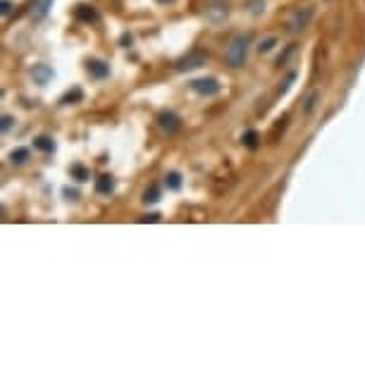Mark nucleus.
Masks as SVG:
<instances>
[{
    "label": "nucleus",
    "mask_w": 365,
    "mask_h": 365,
    "mask_svg": "<svg viewBox=\"0 0 365 365\" xmlns=\"http://www.w3.org/2000/svg\"><path fill=\"white\" fill-rule=\"evenodd\" d=\"M138 222H160V215L158 212H151V215H143Z\"/></svg>",
    "instance_id": "25"
},
{
    "label": "nucleus",
    "mask_w": 365,
    "mask_h": 365,
    "mask_svg": "<svg viewBox=\"0 0 365 365\" xmlns=\"http://www.w3.org/2000/svg\"><path fill=\"white\" fill-rule=\"evenodd\" d=\"M318 98H320V91H311V93H308V98L303 101V110H306V112H313V108H315Z\"/></svg>",
    "instance_id": "19"
},
{
    "label": "nucleus",
    "mask_w": 365,
    "mask_h": 365,
    "mask_svg": "<svg viewBox=\"0 0 365 365\" xmlns=\"http://www.w3.org/2000/svg\"><path fill=\"white\" fill-rule=\"evenodd\" d=\"M156 3H160V5H167V3H174V0H156Z\"/></svg>",
    "instance_id": "28"
},
{
    "label": "nucleus",
    "mask_w": 365,
    "mask_h": 365,
    "mask_svg": "<svg viewBox=\"0 0 365 365\" xmlns=\"http://www.w3.org/2000/svg\"><path fill=\"white\" fill-rule=\"evenodd\" d=\"M205 12H208V17L212 19V22H220V19L227 17V5H222V3H212L210 8H205Z\"/></svg>",
    "instance_id": "12"
},
{
    "label": "nucleus",
    "mask_w": 365,
    "mask_h": 365,
    "mask_svg": "<svg viewBox=\"0 0 365 365\" xmlns=\"http://www.w3.org/2000/svg\"><path fill=\"white\" fill-rule=\"evenodd\" d=\"M34 148H38L41 153H53V151H55V141L50 136H36V138H34Z\"/></svg>",
    "instance_id": "14"
},
{
    "label": "nucleus",
    "mask_w": 365,
    "mask_h": 365,
    "mask_svg": "<svg viewBox=\"0 0 365 365\" xmlns=\"http://www.w3.org/2000/svg\"><path fill=\"white\" fill-rule=\"evenodd\" d=\"M311 17H313V8L296 10V12H294V17L289 19V29H291V31L306 29V27H308V22H311Z\"/></svg>",
    "instance_id": "5"
},
{
    "label": "nucleus",
    "mask_w": 365,
    "mask_h": 365,
    "mask_svg": "<svg viewBox=\"0 0 365 365\" xmlns=\"http://www.w3.org/2000/svg\"><path fill=\"white\" fill-rule=\"evenodd\" d=\"M10 10H12V3H10V0H3V3H0V12H3V15H10Z\"/></svg>",
    "instance_id": "26"
},
{
    "label": "nucleus",
    "mask_w": 365,
    "mask_h": 365,
    "mask_svg": "<svg viewBox=\"0 0 365 365\" xmlns=\"http://www.w3.org/2000/svg\"><path fill=\"white\" fill-rule=\"evenodd\" d=\"M50 8H53V0H34L31 3V19L34 22H41L50 12Z\"/></svg>",
    "instance_id": "7"
},
{
    "label": "nucleus",
    "mask_w": 365,
    "mask_h": 365,
    "mask_svg": "<svg viewBox=\"0 0 365 365\" xmlns=\"http://www.w3.org/2000/svg\"><path fill=\"white\" fill-rule=\"evenodd\" d=\"M274 46H277V38L270 36V38H265V41H260V46H258V50H260V53H270V50H272Z\"/></svg>",
    "instance_id": "21"
},
{
    "label": "nucleus",
    "mask_w": 365,
    "mask_h": 365,
    "mask_svg": "<svg viewBox=\"0 0 365 365\" xmlns=\"http://www.w3.org/2000/svg\"><path fill=\"white\" fill-rule=\"evenodd\" d=\"M158 127L163 129L167 136H172V134H177L182 129V119L172 110H163V112H158Z\"/></svg>",
    "instance_id": "3"
},
{
    "label": "nucleus",
    "mask_w": 365,
    "mask_h": 365,
    "mask_svg": "<svg viewBox=\"0 0 365 365\" xmlns=\"http://www.w3.org/2000/svg\"><path fill=\"white\" fill-rule=\"evenodd\" d=\"M158 201H160V189H158V184H151L143 191V203H158Z\"/></svg>",
    "instance_id": "18"
},
{
    "label": "nucleus",
    "mask_w": 365,
    "mask_h": 365,
    "mask_svg": "<svg viewBox=\"0 0 365 365\" xmlns=\"http://www.w3.org/2000/svg\"><path fill=\"white\" fill-rule=\"evenodd\" d=\"M12 122H15V117L5 115V117H3V124H0V127H3V131H10V129H12Z\"/></svg>",
    "instance_id": "23"
},
{
    "label": "nucleus",
    "mask_w": 365,
    "mask_h": 365,
    "mask_svg": "<svg viewBox=\"0 0 365 365\" xmlns=\"http://www.w3.org/2000/svg\"><path fill=\"white\" fill-rule=\"evenodd\" d=\"M82 98H84V91L77 86V89H72V91L64 93L62 98H60V103H62V105H72V103H79Z\"/></svg>",
    "instance_id": "16"
},
{
    "label": "nucleus",
    "mask_w": 365,
    "mask_h": 365,
    "mask_svg": "<svg viewBox=\"0 0 365 365\" xmlns=\"http://www.w3.org/2000/svg\"><path fill=\"white\" fill-rule=\"evenodd\" d=\"M29 160V148H15L12 153H10V163L12 165H22Z\"/></svg>",
    "instance_id": "17"
},
{
    "label": "nucleus",
    "mask_w": 365,
    "mask_h": 365,
    "mask_svg": "<svg viewBox=\"0 0 365 365\" xmlns=\"http://www.w3.org/2000/svg\"><path fill=\"white\" fill-rule=\"evenodd\" d=\"M31 77H34V82L41 84V86H46L50 79H53V69L48 67V64H34V69H31Z\"/></svg>",
    "instance_id": "8"
},
{
    "label": "nucleus",
    "mask_w": 365,
    "mask_h": 365,
    "mask_svg": "<svg viewBox=\"0 0 365 365\" xmlns=\"http://www.w3.org/2000/svg\"><path fill=\"white\" fill-rule=\"evenodd\" d=\"M296 77H299V74L294 72V69H291L289 74H286V79H284V82L279 84V93H286V91H289V89H291V84L296 82Z\"/></svg>",
    "instance_id": "20"
},
{
    "label": "nucleus",
    "mask_w": 365,
    "mask_h": 365,
    "mask_svg": "<svg viewBox=\"0 0 365 365\" xmlns=\"http://www.w3.org/2000/svg\"><path fill=\"white\" fill-rule=\"evenodd\" d=\"M189 89H191L193 93L203 96V98H210V96H217L222 86H220L217 79H212V77H203V79H193V82H189Z\"/></svg>",
    "instance_id": "2"
},
{
    "label": "nucleus",
    "mask_w": 365,
    "mask_h": 365,
    "mask_svg": "<svg viewBox=\"0 0 365 365\" xmlns=\"http://www.w3.org/2000/svg\"><path fill=\"white\" fill-rule=\"evenodd\" d=\"M248 10H251L253 15L263 12V10H265V0H248Z\"/></svg>",
    "instance_id": "22"
},
{
    "label": "nucleus",
    "mask_w": 365,
    "mask_h": 365,
    "mask_svg": "<svg viewBox=\"0 0 365 365\" xmlns=\"http://www.w3.org/2000/svg\"><path fill=\"white\" fill-rule=\"evenodd\" d=\"M74 17L79 19V22H86V24H91V22H98V12L91 8V5H79V8L74 10Z\"/></svg>",
    "instance_id": "9"
},
{
    "label": "nucleus",
    "mask_w": 365,
    "mask_h": 365,
    "mask_svg": "<svg viewBox=\"0 0 365 365\" xmlns=\"http://www.w3.org/2000/svg\"><path fill=\"white\" fill-rule=\"evenodd\" d=\"M112 189H115L112 174H101V177L96 179V193H112Z\"/></svg>",
    "instance_id": "10"
},
{
    "label": "nucleus",
    "mask_w": 365,
    "mask_h": 365,
    "mask_svg": "<svg viewBox=\"0 0 365 365\" xmlns=\"http://www.w3.org/2000/svg\"><path fill=\"white\" fill-rule=\"evenodd\" d=\"M62 193L67 196V201H77V198H79V191H74V189H69V186H67Z\"/></svg>",
    "instance_id": "24"
},
{
    "label": "nucleus",
    "mask_w": 365,
    "mask_h": 365,
    "mask_svg": "<svg viewBox=\"0 0 365 365\" xmlns=\"http://www.w3.org/2000/svg\"><path fill=\"white\" fill-rule=\"evenodd\" d=\"M86 72L91 74V79H105L110 74V64L103 60H89L86 62Z\"/></svg>",
    "instance_id": "6"
},
{
    "label": "nucleus",
    "mask_w": 365,
    "mask_h": 365,
    "mask_svg": "<svg viewBox=\"0 0 365 365\" xmlns=\"http://www.w3.org/2000/svg\"><path fill=\"white\" fill-rule=\"evenodd\" d=\"M241 143H244L248 151H256V148L260 146V134L253 131V129H248V131H244V136H241Z\"/></svg>",
    "instance_id": "11"
},
{
    "label": "nucleus",
    "mask_w": 365,
    "mask_h": 365,
    "mask_svg": "<svg viewBox=\"0 0 365 365\" xmlns=\"http://www.w3.org/2000/svg\"><path fill=\"white\" fill-rule=\"evenodd\" d=\"M119 43H122L124 48H129V46H131V34H122V38H119Z\"/></svg>",
    "instance_id": "27"
},
{
    "label": "nucleus",
    "mask_w": 365,
    "mask_h": 365,
    "mask_svg": "<svg viewBox=\"0 0 365 365\" xmlns=\"http://www.w3.org/2000/svg\"><path fill=\"white\" fill-rule=\"evenodd\" d=\"M205 60H208V53H203V50H191L189 55H184L182 60H177V69H179V72H189V69H196V67L205 64Z\"/></svg>",
    "instance_id": "4"
},
{
    "label": "nucleus",
    "mask_w": 365,
    "mask_h": 365,
    "mask_svg": "<svg viewBox=\"0 0 365 365\" xmlns=\"http://www.w3.org/2000/svg\"><path fill=\"white\" fill-rule=\"evenodd\" d=\"M165 186H167V189H170V191H179V189H182V174L179 172H167L165 174Z\"/></svg>",
    "instance_id": "15"
},
{
    "label": "nucleus",
    "mask_w": 365,
    "mask_h": 365,
    "mask_svg": "<svg viewBox=\"0 0 365 365\" xmlns=\"http://www.w3.org/2000/svg\"><path fill=\"white\" fill-rule=\"evenodd\" d=\"M69 177H72V179H77V182H89V179H91V172H89L84 165L77 163V165H72V167H69Z\"/></svg>",
    "instance_id": "13"
},
{
    "label": "nucleus",
    "mask_w": 365,
    "mask_h": 365,
    "mask_svg": "<svg viewBox=\"0 0 365 365\" xmlns=\"http://www.w3.org/2000/svg\"><path fill=\"white\" fill-rule=\"evenodd\" d=\"M246 53H248V38L237 36L229 43L227 53H225V60H227L229 67H241V64L246 62Z\"/></svg>",
    "instance_id": "1"
}]
</instances>
